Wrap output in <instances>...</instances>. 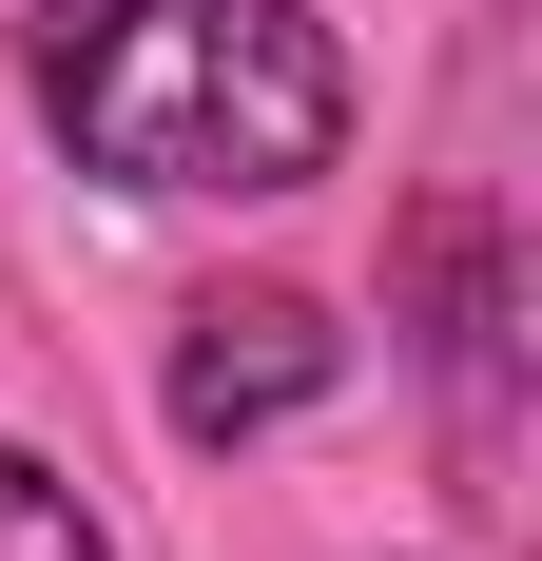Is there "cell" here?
Masks as SVG:
<instances>
[{
  "instance_id": "cell-1",
  "label": "cell",
  "mask_w": 542,
  "mask_h": 561,
  "mask_svg": "<svg viewBox=\"0 0 542 561\" xmlns=\"http://www.w3.org/2000/svg\"><path fill=\"white\" fill-rule=\"evenodd\" d=\"M39 116L116 194H310L349 156V58L310 0H39Z\"/></svg>"
},
{
  "instance_id": "cell-2",
  "label": "cell",
  "mask_w": 542,
  "mask_h": 561,
  "mask_svg": "<svg viewBox=\"0 0 542 561\" xmlns=\"http://www.w3.org/2000/svg\"><path fill=\"white\" fill-rule=\"evenodd\" d=\"M329 368H349V330H329L310 290H214V310L174 330V426H194V446H271Z\"/></svg>"
},
{
  "instance_id": "cell-3",
  "label": "cell",
  "mask_w": 542,
  "mask_h": 561,
  "mask_svg": "<svg viewBox=\"0 0 542 561\" xmlns=\"http://www.w3.org/2000/svg\"><path fill=\"white\" fill-rule=\"evenodd\" d=\"M504 368H523V290H504V232L445 194L427 214V388L465 446V504H504Z\"/></svg>"
},
{
  "instance_id": "cell-4",
  "label": "cell",
  "mask_w": 542,
  "mask_h": 561,
  "mask_svg": "<svg viewBox=\"0 0 542 561\" xmlns=\"http://www.w3.org/2000/svg\"><path fill=\"white\" fill-rule=\"evenodd\" d=\"M0 561H116V523L78 504L39 446H0Z\"/></svg>"
}]
</instances>
